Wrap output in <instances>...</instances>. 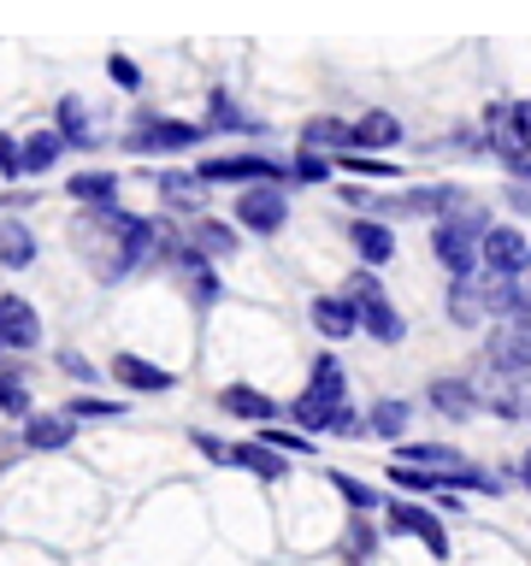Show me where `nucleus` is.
Returning a JSON list of instances; mask_svg holds the SVG:
<instances>
[{"instance_id":"obj_32","label":"nucleus","mask_w":531,"mask_h":566,"mask_svg":"<svg viewBox=\"0 0 531 566\" xmlns=\"http://www.w3.org/2000/svg\"><path fill=\"white\" fill-rule=\"evenodd\" d=\"M407 431H414V401H407V396H378V401L366 407V437L402 442Z\"/></svg>"},{"instance_id":"obj_50","label":"nucleus","mask_w":531,"mask_h":566,"mask_svg":"<svg viewBox=\"0 0 531 566\" xmlns=\"http://www.w3.org/2000/svg\"><path fill=\"white\" fill-rule=\"evenodd\" d=\"M525 283H531V265H525Z\"/></svg>"},{"instance_id":"obj_22","label":"nucleus","mask_w":531,"mask_h":566,"mask_svg":"<svg viewBox=\"0 0 531 566\" xmlns=\"http://www.w3.org/2000/svg\"><path fill=\"white\" fill-rule=\"evenodd\" d=\"M460 184H396V219H419V224H431L442 219L455 201H460Z\"/></svg>"},{"instance_id":"obj_44","label":"nucleus","mask_w":531,"mask_h":566,"mask_svg":"<svg viewBox=\"0 0 531 566\" xmlns=\"http://www.w3.org/2000/svg\"><path fill=\"white\" fill-rule=\"evenodd\" d=\"M24 177V136L0 130V184H18Z\"/></svg>"},{"instance_id":"obj_29","label":"nucleus","mask_w":531,"mask_h":566,"mask_svg":"<svg viewBox=\"0 0 531 566\" xmlns=\"http://www.w3.org/2000/svg\"><path fill=\"white\" fill-rule=\"evenodd\" d=\"M295 142H301V148H319V154H348V148H354V118H343V113H313V118H301Z\"/></svg>"},{"instance_id":"obj_21","label":"nucleus","mask_w":531,"mask_h":566,"mask_svg":"<svg viewBox=\"0 0 531 566\" xmlns=\"http://www.w3.org/2000/svg\"><path fill=\"white\" fill-rule=\"evenodd\" d=\"M77 442V419L65 413H30V419H18V449H30V454H60Z\"/></svg>"},{"instance_id":"obj_45","label":"nucleus","mask_w":531,"mask_h":566,"mask_svg":"<svg viewBox=\"0 0 531 566\" xmlns=\"http://www.w3.org/2000/svg\"><path fill=\"white\" fill-rule=\"evenodd\" d=\"M195 442V454L212 460V467H230V454H237V442H225V437H212V431H189Z\"/></svg>"},{"instance_id":"obj_38","label":"nucleus","mask_w":531,"mask_h":566,"mask_svg":"<svg viewBox=\"0 0 531 566\" xmlns=\"http://www.w3.org/2000/svg\"><path fill=\"white\" fill-rule=\"evenodd\" d=\"M0 413H7V419H30L35 413L30 384H24V371H18V366H0Z\"/></svg>"},{"instance_id":"obj_39","label":"nucleus","mask_w":531,"mask_h":566,"mask_svg":"<svg viewBox=\"0 0 531 566\" xmlns=\"http://www.w3.org/2000/svg\"><path fill=\"white\" fill-rule=\"evenodd\" d=\"M384 478L396 484L402 495H437L442 490V472H425V467H407V460H389Z\"/></svg>"},{"instance_id":"obj_35","label":"nucleus","mask_w":531,"mask_h":566,"mask_svg":"<svg viewBox=\"0 0 531 566\" xmlns=\"http://www.w3.org/2000/svg\"><path fill=\"white\" fill-rule=\"evenodd\" d=\"M71 148H65V136L53 130V124H42V130H30L24 136V177H48L53 166H60Z\"/></svg>"},{"instance_id":"obj_12","label":"nucleus","mask_w":531,"mask_h":566,"mask_svg":"<svg viewBox=\"0 0 531 566\" xmlns=\"http://www.w3.org/2000/svg\"><path fill=\"white\" fill-rule=\"evenodd\" d=\"M425 407H431L442 424H472L485 413V396H478L472 371H437V378L425 384Z\"/></svg>"},{"instance_id":"obj_18","label":"nucleus","mask_w":531,"mask_h":566,"mask_svg":"<svg viewBox=\"0 0 531 566\" xmlns=\"http://www.w3.org/2000/svg\"><path fill=\"white\" fill-rule=\"evenodd\" d=\"M106 378H113L118 389H131V396H166V389H177L171 371L154 366L148 354H136V348H118L113 366H106Z\"/></svg>"},{"instance_id":"obj_51","label":"nucleus","mask_w":531,"mask_h":566,"mask_svg":"<svg viewBox=\"0 0 531 566\" xmlns=\"http://www.w3.org/2000/svg\"><path fill=\"white\" fill-rule=\"evenodd\" d=\"M525 424H531V413H525Z\"/></svg>"},{"instance_id":"obj_46","label":"nucleus","mask_w":531,"mask_h":566,"mask_svg":"<svg viewBox=\"0 0 531 566\" xmlns=\"http://www.w3.org/2000/svg\"><path fill=\"white\" fill-rule=\"evenodd\" d=\"M502 207H508V219H531V184H513V177H508V184H502Z\"/></svg>"},{"instance_id":"obj_11","label":"nucleus","mask_w":531,"mask_h":566,"mask_svg":"<svg viewBox=\"0 0 531 566\" xmlns=\"http://www.w3.org/2000/svg\"><path fill=\"white\" fill-rule=\"evenodd\" d=\"M531 265V237L520 219H496L485 230V242H478V272L485 277H525Z\"/></svg>"},{"instance_id":"obj_48","label":"nucleus","mask_w":531,"mask_h":566,"mask_svg":"<svg viewBox=\"0 0 531 566\" xmlns=\"http://www.w3.org/2000/svg\"><path fill=\"white\" fill-rule=\"evenodd\" d=\"M437 513H442V520H467V495H460V490H437Z\"/></svg>"},{"instance_id":"obj_17","label":"nucleus","mask_w":531,"mask_h":566,"mask_svg":"<svg viewBox=\"0 0 531 566\" xmlns=\"http://www.w3.org/2000/svg\"><path fill=\"white\" fill-rule=\"evenodd\" d=\"M308 318H313L319 343H354V336H361V313H354V301L343 290L308 295Z\"/></svg>"},{"instance_id":"obj_23","label":"nucleus","mask_w":531,"mask_h":566,"mask_svg":"<svg viewBox=\"0 0 531 566\" xmlns=\"http://www.w3.org/2000/svg\"><path fill=\"white\" fill-rule=\"evenodd\" d=\"M184 237L201 248L207 260H237L242 254V224L219 219V212H195V219H184Z\"/></svg>"},{"instance_id":"obj_33","label":"nucleus","mask_w":531,"mask_h":566,"mask_svg":"<svg viewBox=\"0 0 531 566\" xmlns=\"http://www.w3.org/2000/svg\"><path fill=\"white\" fill-rule=\"evenodd\" d=\"M389 537L384 525H372V513H348V525H343V555L348 566H372L378 560V543Z\"/></svg>"},{"instance_id":"obj_8","label":"nucleus","mask_w":531,"mask_h":566,"mask_svg":"<svg viewBox=\"0 0 531 566\" xmlns=\"http://www.w3.org/2000/svg\"><path fill=\"white\" fill-rule=\"evenodd\" d=\"M384 531H389V537H407V543H425V555H431V560H449L455 555L442 513L414 502V495H389V502H384Z\"/></svg>"},{"instance_id":"obj_37","label":"nucleus","mask_w":531,"mask_h":566,"mask_svg":"<svg viewBox=\"0 0 531 566\" xmlns=\"http://www.w3.org/2000/svg\"><path fill=\"white\" fill-rule=\"evenodd\" d=\"M336 171L361 177V184H402V166H396V159H384V154H366V148H348V154H336Z\"/></svg>"},{"instance_id":"obj_25","label":"nucleus","mask_w":531,"mask_h":566,"mask_svg":"<svg viewBox=\"0 0 531 566\" xmlns=\"http://www.w3.org/2000/svg\"><path fill=\"white\" fill-rule=\"evenodd\" d=\"M419 159H490V142H485V124L467 118V124H449L442 136L431 142H414Z\"/></svg>"},{"instance_id":"obj_2","label":"nucleus","mask_w":531,"mask_h":566,"mask_svg":"<svg viewBox=\"0 0 531 566\" xmlns=\"http://www.w3.org/2000/svg\"><path fill=\"white\" fill-rule=\"evenodd\" d=\"M290 424H301L308 437H343L366 442V413L348 401V366L336 348H319L308 366V389L290 401Z\"/></svg>"},{"instance_id":"obj_24","label":"nucleus","mask_w":531,"mask_h":566,"mask_svg":"<svg viewBox=\"0 0 531 566\" xmlns=\"http://www.w3.org/2000/svg\"><path fill=\"white\" fill-rule=\"evenodd\" d=\"M212 401H219V413L242 419V424H278L283 413H290L278 396H266V389H254V384H225Z\"/></svg>"},{"instance_id":"obj_3","label":"nucleus","mask_w":531,"mask_h":566,"mask_svg":"<svg viewBox=\"0 0 531 566\" xmlns=\"http://www.w3.org/2000/svg\"><path fill=\"white\" fill-rule=\"evenodd\" d=\"M496 224V207L478 201V195H460V201L431 219V260L442 265V277H478V242Z\"/></svg>"},{"instance_id":"obj_4","label":"nucleus","mask_w":531,"mask_h":566,"mask_svg":"<svg viewBox=\"0 0 531 566\" xmlns=\"http://www.w3.org/2000/svg\"><path fill=\"white\" fill-rule=\"evenodd\" d=\"M343 295L354 301V313H361V336H366V343H378V348H402L407 343V313L389 301L378 265H354V272L343 277Z\"/></svg>"},{"instance_id":"obj_42","label":"nucleus","mask_w":531,"mask_h":566,"mask_svg":"<svg viewBox=\"0 0 531 566\" xmlns=\"http://www.w3.org/2000/svg\"><path fill=\"white\" fill-rule=\"evenodd\" d=\"M53 366H60V371H65V378L77 384V389H88V384H101V366L88 360V354H77V348H60V354H53Z\"/></svg>"},{"instance_id":"obj_49","label":"nucleus","mask_w":531,"mask_h":566,"mask_svg":"<svg viewBox=\"0 0 531 566\" xmlns=\"http://www.w3.org/2000/svg\"><path fill=\"white\" fill-rule=\"evenodd\" d=\"M513 478H520V490H525V495H531V449H525V454H520V460H513Z\"/></svg>"},{"instance_id":"obj_43","label":"nucleus","mask_w":531,"mask_h":566,"mask_svg":"<svg viewBox=\"0 0 531 566\" xmlns=\"http://www.w3.org/2000/svg\"><path fill=\"white\" fill-rule=\"evenodd\" d=\"M106 77H113V88H124V95H142V65L131 53H106Z\"/></svg>"},{"instance_id":"obj_41","label":"nucleus","mask_w":531,"mask_h":566,"mask_svg":"<svg viewBox=\"0 0 531 566\" xmlns=\"http://www.w3.org/2000/svg\"><path fill=\"white\" fill-rule=\"evenodd\" d=\"M65 413L83 424V419H124L131 407H124V401H106V396H83V389H77V396L65 401Z\"/></svg>"},{"instance_id":"obj_10","label":"nucleus","mask_w":531,"mask_h":566,"mask_svg":"<svg viewBox=\"0 0 531 566\" xmlns=\"http://www.w3.org/2000/svg\"><path fill=\"white\" fill-rule=\"evenodd\" d=\"M478 371L531 384V325H485V343H478Z\"/></svg>"},{"instance_id":"obj_13","label":"nucleus","mask_w":531,"mask_h":566,"mask_svg":"<svg viewBox=\"0 0 531 566\" xmlns=\"http://www.w3.org/2000/svg\"><path fill=\"white\" fill-rule=\"evenodd\" d=\"M154 195H159V207L171 212V219H195V212H212V184L195 166H159L154 171Z\"/></svg>"},{"instance_id":"obj_14","label":"nucleus","mask_w":531,"mask_h":566,"mask_svg":"<svg viewBox=\"0 0 531 566\" xmlns=\"http://www.w3.org/2000/svg\"><path fill=\"white\" fill-rule=\"evenodd\" d=\"M343 242H348L354 265H378V272H384V265L396 260V224H389V219H372V212H348Z\"/></svg>"},{"instance_id":"obj_1","label":"nucleus","mask_w":531,"mask_h":566,"mask_svg":"<svg viewBox=\"0 0 531 566\" xmlns=\"http://www.w3.org/2000/svg\"><path fill=\"white\" fill-rule=\"evenodd\" d=\"M159 230H166V219H148V212H131L124 201H113V207H77L71 242H77V260L88 265V277L113 290V283H131L159 260Z\"/></svg>"},{"instance_id":"obj_28","label":"nucleus","mask_w":531,"mask_h":566,"mask_svg":"<svg viewBox=\"0 0 531 566\" xmlns=\"http://www.w3.org/2000/svg\"><path fill=\"white\" fill-rule=\"evenodd\" d=\"M290 460H295V454H283V449H272V442L248 437V442H237L230 467L248 472V478H260V484H283V478H290Z\"/></svg>"},{"instance_id":"obj_47","label":"nucleus","mask_w":531,"mask_h":566,"mask_svg":"<svg viewBox=\"0 0 531 566\" xmlns=\"http://www.w3.org/2000/svg\"><path fill=\"white\" fill-rule=\"evenodd\" d=\"M35 201H42V189H0V207L7 212H30Z\"/></svg>"},{"instance_id":"obj_36","label":"nucleus","mask_w":531,"mask_h":566,"mask_svg":"<svg viewBox=\"0 0 531 566\" xmlns=\"http://www.w3.org/2000/svg\"><path fill=\"white\" fill-rule=\"evenodd\" d=\"M336 177V154H319V148H301L290 154V189H325Z\"/></svg>"},{"instance_id":"obj_26","label":"nucleus","mask_w":531,"mask_h":566,"mask_svg":"<svg viewBox=\"0 0 531 566\" xmlns=\"http://www.w3.org/2000/svg\"><path fill=\"white\" fill-rule=\"evenodd\" d=\"M35 260H42V237H35V224L18 219V212H7V219H0V272H30Z\"/></svg>"},{"instance_id":"obj_30","label":"nucleus","mask_w":531,"mask_h":566,"mask_svg":"<svg viewBox=\"0 0 531 566\" xmlns=\"http://www.w3.org/2000/svg\"><path fill=\"white\" fill-rule=\"evenodd\" d=\"M389 460H407V467H425V472H442V478L455 467H467V454H460L455 442H437V437H402Z\"/></svg>"},{"instance_id":"obj_27","label":"nucleus","mask_w":531,"mask_h":566,"mask_svg":"<svg viewBox=\"0 0 531 566\" xmlns=\"http://www.w3.org/2000/svg\"><path fill=\"white\" fill-rule=\"evenodd\" d=\"M53 130L65 136V148H83V154H95V148H101L95 106H88L83 95H60V106H53Z\"/></svg>"},{"instance_id":"obj_31","label":"nucleus","mask_w":531,"mask_h":566,"mask_svg":"<svg viewBox=\"0 0 531 566\" xmlns=\"http://www.w3.org/2000/svg\"><path fill=\"white\" fill-rule=\"evenodd\" d=\"M118 189H124V177L106 171V166H83V171L65 177V195H71L77 207H113Z\"/></svg>"},{"instance_id":"obj_19","label":"nucleus","mask_w":531,"mask_h":566,"mask_svg":"<svg viewBox=\"0 0 531 566\" xmlns=\"http://www.w3.org/2000/svg\"><path fill=\"white\" fill-rule=\"evenodd\" d=\"M442 318L455 331H485V277H442Z\"/></svg>"},{"instance_id":"obj_9","label":"nucleus","mask_w":531,"mask_h":566,"mask_svg":"<svg viewBox=\"0 0 531 566\" xmlns=\"http://www.w3.org/2000/svg\"><path fill=\"white\" fill-rule=\"evenodd\" d=\"M478 124H485V142H490V159H496V166H502L508 154H531V101H520V95L485 101Z\"/></svg>"},{"instance_id":"obj_20","label":"nucleus","mask_w":531,"mask_h":566,"mask_svg":"<svg viewBox=\"0 0 531 566\" xmlns=\"http://www.w3.org/2000/svg\"><path fill=\"white\" fill-rule=\"evenodd\" d=\"M354 148H366V154L407 148V124H402L396 106H361V113H354Z\"/></svg>"},{"instance_id":"obj_15","label":"nucleus","mask_w":531,"mask_h":566,"mask_svg":"<svg viewBox=\"0 0 531 566\" xmlns=\"http://www.w3.org/2000/svg\"><path fill=\"white\" fill-rule=\"evenodd\" d=\"M42 348V313H35V301L0 290V360L7 354H35Z\"/></svg>"},{"instance_id":"obj_7","label":"nucleus","mask_w":531,"mask_h":566,"mask_svg":"<svg viewBox=\"0 0 531 566\" xmlns=\"http://www.w3.org/2000/svg\"><path fill=\"white\" fill-rule=\"evenodd\" d=\"M290 212H295V189L290 184H248L230 195V219L242 224V237H260L272 242L290 230Z\"/></svg>"},{"instance_id":"obj_5","label":"nucleus","mask_w":531,"mask_h":566,"mask_svg":"<svg viewBox=\"0 0 531 566\" xmlns=\"http://www.w3.org/2000/svg\"><path fill=\"white\" fill-rule=\"evenodd\" d=\"M207 142L212 130L201 118H177L159 106H131V118H124V154H195Z\"/></svg>"},{"instance_id":"obj_40","label":"nucleus","mask_w":531,"mask_h":566,"mask_svg":"<svg viewBox=\"0 0 531 566\" xmlns=\"http://www.w3.org/2000/svg\"><path fill=\"white\" fill-rule=\"evenodd\" d=\"M254 437L283 449V454H319V437H308L301 424H254Z\"/></svg>"},{"instance_id":"obj_16","label":"nucleus","mask_w":531,"mask_h":566,"mask_svg":"<svg viewBox=\"0 0 531 566\" xmlns=\"http://www.w3.org/2000/svg\"><path fill=\"white\" fill-rule=\"evenodd\" d=\"M207 130L212 136H248V142H260V136H272V118H260V113H248V106L230 95V88H212L207 95Z\"/></svg>"},{"instance_id":"obj_6","label":"nucleus","mask_w":531,"mask_h":566,"mask_svg":"<svg viewBox=\"0 0 531 566\" xmlns=\"http://www.w3.org/2000/svg\"><path fill=\"white\" fill-rule=\"evenodd\" d=\"M195 171L212 189H248V184H290V154H266V148H230L195 159Z\"/></svg>"},{"instance_id":"obj_34","label":"nucleus","mask_w":531,"mask_h":566,"mask_svg":"<svg viewBox=\"0 0 531 566\" xmlns=\"http://www.w3.org/2000/svg\"><path fill=\"white\" fill-rule=\"evenodd\" d=\"M325 484L343 495L348 513H384V502H389L378 484H366V478H354V472H336V467H325Z\"/></svg>"}]
</instances>
